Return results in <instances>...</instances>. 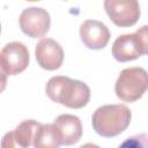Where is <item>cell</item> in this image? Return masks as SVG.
<instances>
[{
  "label": "cell",
  "mask_w": 148,
  "mask_h": 148,
  "mask_svg": "<svg viewBox=\"0 0 148 148\" xmlns=\"http://www.w3.org/2000/svg\"><path fill=\"white\" fill-rule=\"evenodd\" d=\"M47 97L71 109H81L90 99V88L82 81L68 76H52L45 87Z\"/></svg>",
  "instance_id": "6da1fadb"
},
{
  "label": "cell",
  "mask_w": 148,
  "mask_h": 148,
  "mask_svg": "<svg viewBox=\"0 0 148 148\" xmlns=\"http://www.w3.org/2000/svg\"><path fill=\"white\" fill-rule=\"evenodd\" d=\"M131 110L124 104H106L99 106L91 117L95 132L104 138H113L123 133L130 125Z\"/></svg>",
  "instance_id": "7a4b0ae2"
},
{
  "label": "cell",
  "mask_w": 148,
  "mask_h": 148,
  "mask_svg": "<svg viewBox=\"0 0 148 148\" xmlns=\"http://www.w3.org/2000/svg\"><path fill=\"white\" fill-rule=\"evenodd\" d=\"M148 90V72L142 67H130L120 72L114 91L118 98L132 103L138 101Z\"/></svg>",
  "instance_id": "3957f363"
},
{
  "label": "cell",
  "mask_w": 148,
  "mask_h": 148,
  "mask_svg": "<svg viewBox=\"0 0 148 148\" xmlns=\"http://www.w3.org/2000/svg\"><path fill=\"white\" fill-rule=\"evenodd\" d=\"M104 9L110 20L120 28L134 25L140 17L138 0H104Z\"/></svg>",
  "instance_id": "277c9868"
},
{
  "label": "cell",
  "mask_w": 148,
  "mask_h": 148,
  "mask_svg": "<svg viewBox=\"0 0 148 148\" xmlns=\"http://www.w3.org/2000/svg\"><path fill=\"white\" fill-rule=\"evenodd\" d=\"M18 23L24 35L31 38H40L50 30L51 18L45 9L40 7H29L21 13Z\"/></svg>",
  "instance_id": "5b68a950"
},
{
  "label": "cell",
  "mask_w": 148,
  "mask_h": 148,
  "mask_svg": "<svg viewBox=\"0 0 148 148\" xmlns=\"http://www.w3.org/2000/svg\"><path fill=\"white\" fill-rule=\"evenodd\" d=\"M29 65L28 47L21 42H10L1 50V71L6 75L22 73Z\"/></svg>",
  "instance_id": "8992f818"
},
{
  "label": "cell",
  "mask_w": 148,
  "mask_h": 148,
  "mask_svg": "<svg viewBox=\"0 0 148 148\" xmlns=\"http://www.w3.org/2000/svg\"><path fill=\"white\" fill-rule=\"evenodd\" d=\"M35 56L38 65L46 71H56L64 61L61 45L52 38H42L35 47Z\"/></svg>",
  "instance_id": "52a82bcc"
},
{
  "label": "cell",
  "mask_w": 148,
  "mask_h": 148,
  "mask_svg": "<svg viewBox=\"0 0 148 148\" xmlns=\"http://www.w3.org/2000/svg\"><path fill=\"white\" fill-rule=\"evenodd\" d=\"M82 43L90 50L104 49L110 40V30L101 21L87 20L80 27Z\"/></svg>",
  "instance_id": "ba28073f"
},
{
  "label": "cell",
  "mask_w": 148,
  "mask_h": 148,
  "mask_svg": "<svg viewBox=\"0 0 148 148\" xmlns=\"http://www.w3.org/2000/svg\"><path fill=\"white\" fill-rule=\"evenodd\" d=\"M39 126L40 123L34 119H28L22 121L16 126V128L13 132H9L3 136L2 146L3 147L20 146L22 148H27L31 146Z\"/></svg>",
  "instance_id": "9c48e42d"
},
{
  "label": "cell",
  "mask_w": 148,
  "mask_h": 148,
  "mask_svg": "<svg viewBox=\"0 0 148 148\" xmlns=\"http://www.w3.org/2000/svg\"><path fill=\"white\" fill-rule=\"evenodd\" d=\"M53 123L61 136V145L72 146L80 141L82 136V124L79 117L65 113L58 116Z\"/></svg>",
  "instance_id": "30bf717a"
},
{
  "label": "cell",
  "mask_w": 148,
  "mask_h": 148,
  "mask_svg": "<svg viewBox=\"0 0 148 148\" xmlns=\"http://www.w3.org/2000/svg\"><path fill=\"white\" fill-rule=\"evenodd\" d=\"M112 56L119 62L135 60L142 56L135 34H126L116 38L112 45Z\"/></svg>",
  "instance_id": "8fae6325"
},
{
  "label": "cell",
  "mask_w": 148,
  "mask_h": 148,
  "mask_svg": "<svg viewBox=\"0 0 148 148\" xmlns=\"http://www.w3.org/2000/svg\"><path fill=\"white\" fill-rule=\"evenodd\" d=\"M32 146L36 148L46 147V148H58L61 146V136L54 123L52 124H40L38 127Z\"/></svg>",
  "instance_id": "7c38bea8"
},
{
  "label": "cell",
  "mask_w": 148,
  "mask_h": 148,
  "mask_svg": "<svg viewBox=\"0 0 148 148\" xmlns=\"http://www.w3.org/2000/svg\"><path fill=\"white\" fill-rule=\"evenodd\" d=\"M135 37L139 44V49L142 54H148V24L142 25L135 32Z\"/></svg>",
  "instance_id": "4fadbf2b"
},
{
  "label": "cell",
  "mask_w": 148,
  "mask_h": 148,
  "mask_svg": "<svg viewBox=\"0 0 148 148\" xmlns=\"http://www.w3.org/2000/svg\"><path fill=\"white\" fill-rule=\"evenodd\" d=\"M27 1H40V0H27Z\"/></svg>",
  "instance_id": "5bb4252c"
}]
</instances>
